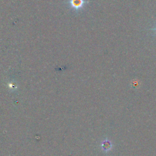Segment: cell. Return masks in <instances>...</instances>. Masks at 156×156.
<instances>
[{
  "label": "cell",
  "mask_w": 156,
  "mask_h": 156,
  "mask_svg": "<svg viewBox=\"0 0 156 156\" xmlns=\"http://www.w3.org/2000/svg\"><path fill=\"white\" fill-rule=\"evenodd\" d=\"M88 3L87 0H68V1L69 7L76 12L81 11Z\"/></svg>",
  "instance_id": "1"
},
{
  "label": "cell",
  "mask_w": 156,
  "mask_h": 156,
  "mask_svg": "<svg viewBox=\"0 0 156 156\" xmlns=\"http://www.w3.org/2000/svg\"><path fill=\"white\" fill-rule=\"evenodd\" d=\"M151 30H154V31H155V32H156V27H155V28H153V29H151Z\"/></svg>",
  "instance_id": "2"
}]
</instances>
